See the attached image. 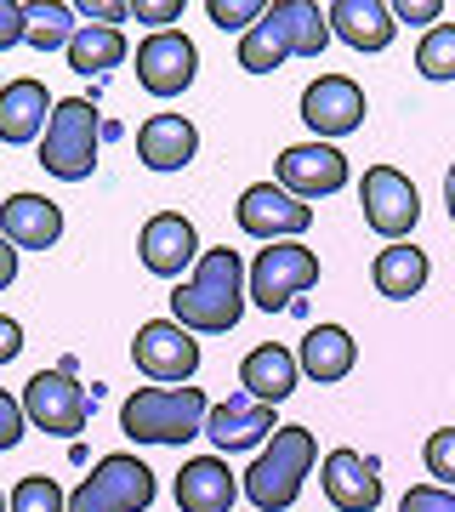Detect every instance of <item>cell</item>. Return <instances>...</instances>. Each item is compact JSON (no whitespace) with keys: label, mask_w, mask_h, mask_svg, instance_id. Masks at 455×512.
I'll return each instance as SVG.
<instances>
[{"label":"cell","mask_w":455,"mask_h":512,"mask_svg":"<svg viewBox=\"0 0 455 512\" xmlns=\"http://www.w3.org/2000/svg\"><path fill=\"white\" fill-rule=\"evenodd\" d=\"M302 120H308L313 143H336L347 131H359L364 126L359 80H347V74H319L308 92H302Z\"/></svg>","instance_id":"9a60e30c"},{"label":"cell","mask_w":455,"mask_h":512,"mask_svg":"<svg viewBox=\"0 0 455 512\" xmlns=\"http://www.w3.org/2000/svg\"><path fill=\"white\" fill-rule=\"evenodd\" d=\"M69 69L74 74H109L126 63V35L120 29H103V23H80V35L69 40Z\"/></svg>","instance_id":"484cf974"},{"label":"cell","mask_w":455,"mask_h":512,"mask_svg":"<svg viewBox=\"0 0 455 512\" xmlns=\"http://www.w3.org/2000/svg\"><path fill=\"white\" fill-rule=\"evenodd\" d=\"M97 143H103V114L91 97H63L52 109V126L40 137V165L57 183H86L97 171Z\"/></svg>","instance_id":"5b68a950"},{"label":"cell","mask_w":455,"mask_h":512,"mask_svg":"<svg viewBox=\"0 0 455 512\" xmlns=\"http://www.w3.org/2000/svg\"><path fill=\"white\" fill-rule=\"evenodd\" d=\"M12 279H18V245H12V239L0 234V291H6Z\"/></svg>","instance_id":"f35d334b"},{"label":"cell","mask_w":455,"mask_h":512,"mask_svg":"<svg viewBox=\"0 0 455 512\" xmlns=\"http://www.w3.org/2000/svg\"><path fill=\"white\" fill-rule=\"evenodd\" d=\"M137 154H143L148 171H188L200 154V131L182 114H148L137 126Z\"/></svg>","instance_id":"ffe728a7"},{"label":"cell","mask_w":455,"mask_h":512,"mask_svg":"<svg viewBox=\"0 0 455 512\" xmlns=\"http://www.w3.org/2000/svg\"><path fill=\"white\" fill-rule=\"evenodd\" d=\"M330 46V12L313 0H273L262 23L239 35V69L245 74H273L291 57H319Z\"/></svg>","instance_id":"7a4b0ae2"},{"label":"cell","mask_w":455,"mask_h":512,"mask_svg":"<svg viewBox=\"0 0 455 512\" xmlns=\"http://www.w3.org/2000/svg\"><path fill=\"white\" fill-rule=\"evenodd\" d=\"M416 69H421V80H455V23H438V29L421 35Z\"/></svg>","instance_id":"83f0119b"},{"label":"cell","mask_w":455,"mask_h":512,"mask_svg":"<svg viewBox=\"0 0 455 512\" xmlns=\"http://www.w3.org/2000/svg\"><path fill=\"white\" fill-rule=\"evenodd\" d=\"M0 512H12V501H6V495H0Z\"/></svg>","instance_id":"60d3db41"},{"label":"cell","mask_w":455,"mask_h":512,"mask_svg":"<svg viewBox=\"0 0 455 512\" xmlns=\"http://www.w3.org/2000/svg\"><path fill=\"white\" fill-rule=\"evenodd\" d=\"M427 274H433V262H427V251L421 245H387V251H376V268H370V279H376V291L387 296V302H410V296L427 291Z\"/></svg>","instance_id":"d4e9b609"},{"label":"cell","mask_w":455,"mask_h":512,"mask_svg":"<svg viewBox=\"0 0 455 512\" xmlns=\"http://www.w3.org/2000/svg\"><path fill=\"white\" fill-rule=\"evenodd\" d=\"M239 473L228 467V456H194L177 473V507L182 512H234L239 501Z\"/></svg>","instance_id":"d6986e66"},{"label":"cell","mask_w":455,"mask_h":512,"mask_svg":"<svg viewBox=\"0 0 455 512\" xmlns=\"http://www.w3.org/2000/svg\"><path fill=\"white\" fill-rule=\"evenodd\" d=\"M23 416L35 421L40 433H57V439L86 433L91 393L74 382V359H63L57 370H35L29 376V387H23Z\"/></svg>","instance_id":"52a82bcc"},{"label":"cell","mask_w":455,"mask_h":512,"mask_svg":"<svg viewBox=\"0 0 455 512\" xmlns=\"http://www.w3.org/2000/svg\"><path fill=\"white\" fill-rule=\"evenodd\" d=\"M154 473L131 450H114L69 490V512H148L154 507Z\"/></svg>","instance_id":"8992f818"},{"label":"cell","mask_w":455,"mask_h":512,"mask_svg":"<svg viewBox=\"0 0 455 512\" xmlns=\"http://www.w3.org/2000/svg\"><path fill=\"white\" fill-rule=\"evenodd\" d=\"M262 12H268L262 0H211V6H205V18L217 23V29H239V35H245V29H256V23H262Z\"/></svg>","instance_id":"f546056e"},{"label":"cell","mask_w":455,"mask_h":512,"mask_svg":"<svg viewBox=\"0 0 455 512\" xmlns=\"http://www.w3.org/2000/svg\"><path fill=\"white\" fill-rule=\"evenodd\" d=\"M131 18L154 23V35H165V23L182 18V0H137V6H131Z\"/></svg>","instance_id":"e575fe53"},{"label":"cell","mask_w":455,"mask_h":512,"mask_svg":"<svg viewBox=\"0 0 455 512\" xmlns=\"http://www.w3.org/2000/svg\"><path fill=\"white\" fill-rule=\"evenodd\" d=\"M273 183L296 194V200H330V194H342L347 188V154L336 143H296L279 154L273 165Z\"/></svg>","instance_id":"7c38bea8"},{"label":"cell","mask_w":455,"mask_h":512,"mask_svg":"<svg viewBox=\"0 0 455 512\" xmlns=\"http://www.w3.org/2000/svg\"><path fill=\"white\" fill-rule=\"evenodd\" d=\"M80 12L74 6H57V0H46V6H29V46L35 52H69V40L80 35Z\"/></svg>","instance_id":"4316f807"},{"label":"cell","mask_w":455,"mask_h":512,"mask_svg":"<svg viewBox=\"0 0 455 512\" xmlns=\"http://www.w3.org/2000/svg\"><path fill=\"white\" fill-rule=\"evenodd\" d=\"M131 359H137V370H143L148 382L188 387L194 370H200V342H194V330H182L177 319H148V325H137V336H131Z\"/></svg>","instance_id":"9c48e42d"},{"label":"cell","mask_w":455,"mask_h":512,"mask_svg":"<svg viewBox=\"0 0 455 512\" xmlns=\"http://www.w3.org/2000/svg\"><path fill=\"white\" fill-rule=\"evenodd\" d=\"M18 353H23V325H18V319H6V313H0V365H12Z\"/></svg>","instance_id":"74e56055"},{"label":"cell","mask_w":455,"mask_h":512,"mask_svg":"<svg viewBox=\"0 0 455 512\" xmlns=\"http://www.w3.org/2000/svg\"><path fill=\"white\" fill-rule=\"evenodd\" d=\"M80 18H86V23H103V29H114V23H126V18H131V6H126V0H97V6L86 0V6H80Z\"/></svg>","instance_id":"d590c367"},{"label":"cell","mask_w":455,"mask_h":512,"mask_svg":"<svg viewBox=\"0 0 455 512\" xmlns=\"http://www.w3.org/2000/svg\"><path fill=\"white\" fill-rule=\"evenodd\" d=\"M137 256H143L148 274L177 279V285H182V274H194V268H200L205 245H200L194 222L182 217V211H160V217L143 222V234H137Z\"/></svg>","instance_id":"4fadbf2b"},{"label":"cell","mask_w":455,"mask_h":512,"mask_svg":"<svg viewBox=\"0 0 455 512\" xmlns=\"http://www.w3.org/2000/svg\"><path fill=\"white\" fill-rule=\"evenodd\" d=\"M313 461H319V444H313L308 427H279L268 439V450H256V461L245 467V495H251V512H285L296 507V495L308 484Z\"/></svg>","instance_id":"277c9868"},{"label":"cell","mask_w":455,"mask_h":512,"mask_svg":"<svg viewBox=\"0 0 455 512\" xmlns=\"http://www.w3.org/2000/svg\"><path fill=\"white\" fill-rule=\"evenodd\" d=\"M245 296H251V268L245 256L228 251V245H211L200 256V268L171 291V319L194 336H228L245 313Z\"/></svg>","instance_id":"6da1fadb"},{"label":"cell","mask_w":455,"mask_h":512,"mask_svg":"<svg viewBox=\"0 0 455 512\" xmlns=\"http://www.w3.org/2000/svg\"><path fill=\"white\" fill-rule=\"evenodd\" d=\"M211 399L200 387H137L120 404V433L131 444H188L205 433Z\"/></svg>","instance_id":"3957f363"},{"label":"cell","mask_w":455,"mask_h":512,"mask_svg":"<svg viewBox=\"0 0 455 512\" xmlns=\"http://www.w3.org/2000/svg\"><path fill=\"white\" fill-rule=\"evenodd\" d=\"M427 473L444 490H455V427H438L433 439H427Z\"/></svg>","instance_id":"4dcf8cb0"},{"label":"cell","mask_w":455,"mask_h":512,"mask_svg":"<svg viewBox=\"0 0 455 512\" xmlns=\"http://www.w3.org/2000/svg\"><path fill=\"white\" fill-rule=\"evenodd\" d=\"M359 205H364V222L387 239V245H404V234L421 222V194L416 183L393 171V165H370L359 183Z\"/></svg>","instance_id":"30bf717a"},{"label":"cell","mask_w":455,"mask_h":512,"mask_svg":"<svg viewBox=\"0 0 455 512\" xmlns=\"http://www.w3.org/2000/svg\"><path fill=\"white\" fill-rule=\"evenodd\" d=\"M12 46H29V6L0 0V52H12Z\"/></svg>","instance_id":"d6a6232c"},{"label":"cell","mask_w":455,"mask_h":512,"mask_svg":"<svg viewBox=\"0 0 455 512\" xmlns=\"http://www.w3.org/2000/svg\"><path fill=\"white\" fill-rule=\"evenodd\" d=\"M319 484H325V501L336 512H376L382 507L376 461L359 456V450H330V456L319 461Z\"/></svg>","instance_id":"e0dca14e"},{"label":"cell","mask_w":455,"mask_h":512,"mask_svg":"<svg viewBox=\"0 0 455 512\" xmlns=\"http://www.w3.org/2000/svg\"><path fill=\"white\" fill-rule=\"evenodd\" d=\"M239 234L262 239V245H279V239H302L313 228V205H302L296 194H285L279 183H251L234 205Z\"/></svg>","instance_id":"8fae6325"},{"label":"cell","mask_w":455,"mask_h":512,"mask_svg":"<svg viewBox=\"0 0 455 512\" xmlns=\"http://www.w3.org/2000/svg\"><path fill=\"white\" fill-rule=\"evenodd\" d=\"M399 512H455V490H444V484H416V490H404Z\"/></svg>","instance_id":"1f68e13d"},{"label":"cell","mask_w":455,"mask_h":512,"mask_svg":"<svg viewBox=\"0 0 455 512\" xmlns=\"http://www.w3.org/2000/svg\"><path fill=\"white\" fill-rule=\"evenodd\" d=\"M444 211H450V222H455V165L444 171Z\"/></svg>","instance_id":"ab89813d"},{"label":"cell","mask_w":455,"mask_h":512,"mask_svg":"<svg viewBox=\"0 0 455 512\" xmlns=\"http://www.w3.org/2000/svg\"><path fill=\"white\" fill-rule=\"evenodd\" d=\"M273 433H279L273 404L251 399V393H228V399L211 404V416H205V439L217 444L222 456H239V450H268Z\"/></svg>","instance_id":"2e32d148"},{"label":"cell","mask_w":455,"mask_h":512,"mask_svg":"<svg viewBox=\"0 0 455 512\" xmlns=\"http://www.w3.org/2000/svg\"><path fill=\"white\" fill-rule=\"evenodd\" d=\"M6 501H12V512H69V495L57 490V484H52L46 473H29V478H18Z\"/></svg>","instance_id":"f1b7e54d"},{"label":"cell","mask_w":455,"mask_h":512,"mask_svg":"<svg viewBox=\"0 0 455 512\" xmlns=\"http://www.w3.org/2000/svg\"><path fill=\"white\" fill-rule=\"evenodd\" d=\"M200 74V52L182 29H165V35H148L137 46V86L154 97H182Z\"/></svg>","instance_id":"5bb4252c"},{"label":"cell","mask_w":455,"mask_h":512,"mask_svg":"<svg viewBox=\"0 0 455 512\" xmlns=\"http://www.w3.org/2000/svg\"><path fill=\"white\" fill-rule=\"evenodd\" d=\"M393 18H399V23H433V29H438L444 6H438V0H399V6H393Z\"/></svg>","instance_id":"8d00e7d4"},{"label":"cell","mask_w":455,"mask_h":512,"mask_svg":"<svg viewBox=\"0 0 455 512\" xmlns=\"http://www.w3.org/2000/svg\"><path fill=\"white\" fill-rule=\"evenodd\" d=\"M302 382V365H296L291 348H279V342H262V348L245 353V365H239V387L262 404H285Z\"/></svg>","instance_id":"cb8c5ba5"},{"label":"cell","mask_w":455,"mask_h":512,"mask_svg":"<svg viewBox=\"0 0 455 512\" xmlns=\"http://www.w3.org/2000/svg\"><path fill=\"white\" fill-rule=\"evenodd\" d=\"M23 399H12V393H6V387H0V450H12V444L23 439Z\"/></svg>","instance_id":"836d02e7"},{"label":"cell","mask_w":455,"mask_h":512,"mask_svg":"<svg viewBox=\"0 0 455 512\" xmlns=\"http://www.w3.org/2000/svg\"><path fill=\"white\" fill-rule=\"evenodd\" d=\"M52 92L40 86V80H6L0 86V143H12V148H29L46 137V126H52Z\"/></svg>","instance_id":"ac0fdd59"},{"label":"cell","mask_w":455,"mask_h":512,"mask_svg":"<svg viewBox=\"0 0 455 512\" xmlns=\"http://www.w3.org/2000/svg\"><path fill=\"white\" fill-rule=\"evenodd\" d=\"M0 234L18 251H52L63 239V211L46 194H12V200H0Z\"/></svg>","instance_id":"44dd1931"},{"label":"cell","mask_w":455,"mask_h":512,"mask_svg":"<svg viewBox=\"0 0 455 512\" xmlns=\"http://www.w3.org/2000/svg\"><path fill=\"white\" fill-rule=\"evenodd\" d=\"M325 12H330V35L353 46V52H387L393 35H399V18L382 0H336Z\"/></svg>","instance_id":"7402d4cb"},{"label":"cell","mask_w":455,"mask_h":512,"mask_svg":"<svg viewBox=\"0 0 455 512\" xmlns=\"http://www.w3.org/2000/svg\"><path fill=\"white\" fill-rule=\"evenodd\" d=\"M296 365H302L308 382L330 387V382H342V376H353L359 342H353V330H342V325H313L308 336H302V348H296Z\"/></svg>","instance_id":"603a6c76"},{"label":"cell","mask_w":455,"mask_h":512,"mask_svg":"<svg viewBox=\"0 0 455 512\" xmlns=\"http://www.w3.org/2000/svg\"><path fill=\"white\" fill-rule=\"evenodd\" d=\"M319 285V256L302 245V239H279V245H268V251H256L251 262V302L256 308H291L302 291H313Z\"/></svg>","instance_id":"ba28073f"}]
</instances>
